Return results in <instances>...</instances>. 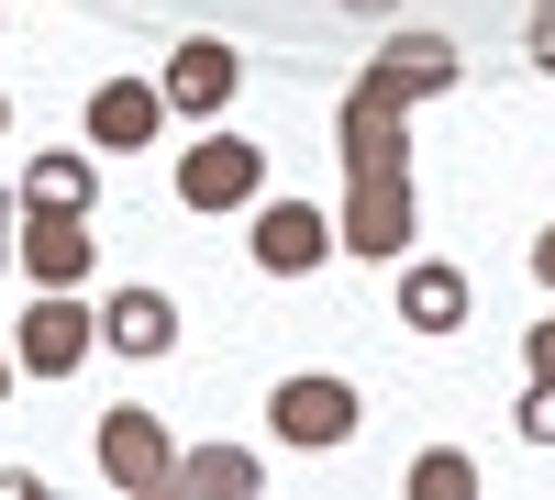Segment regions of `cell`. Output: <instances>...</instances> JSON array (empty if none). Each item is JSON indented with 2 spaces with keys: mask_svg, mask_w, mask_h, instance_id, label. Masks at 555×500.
Segmentation results:
<instances>
[{
  "mask_svg": "<svg viewBox=\"0 0 555 500\" xmlns=\"http://www.w3.org/2000/svg\"><path fill=\"white\" fill-rule=\"evenodd\" d=\"M178 489H222V500H256V489H267V467L245 457V445H190V457H178Z\"/></svg>",
  "mask_w": 555,
  "mask_h": 500,
  "instance_id": "4fadbf2b",
  "label": "cell"
},
{
  "mask_svg": "<svg viewBox=\"0 0 555 500\" xmlns=\"http://www.w3.org/2000/svg\"><path fill=\"white\" fill-rule=\"evenodd\" d=\"M12 379H23V368H12V345H0V400H12Z\"/></svg>",
  "mask_w": 555,
  "mask_h": 500,
  "instance_id": "44dd1931",
  "label": "cell"
},
{
  "mask_svg": "<svg viewBox=\"0 0 555 500\" xmlns=\"http://www.w3.org/2000/svg\"><path fill=\"white\" fill-rule=\"evenodd\" d=\"M512 423H522V445H555V379L522 389V412H512Z\"/></svg>",
  "mask_w": 555,
  "mask_h": 500,
  "instance_id": "9a60e30c",
  "label": "cell"
},
{
  "mask_svg": "<svg viewBox=\"0 0 555 500\" xmlns=\"http://www.w3.org/2000/svg\"><path fill=\"white\" fill-rule=\"evenodd\" d=\"M455 89V44L444 34H400L356 67L334 145H345V256H411V112Z\"/></svg>",
  "mask_w": 555,
  "mask_h": 500,
  "instance_id": "6da1fadb",
  "label": "cell"
},
{
  "mask_svg": "<svg viewBox=\"0 0 555 500\" xmlns=\"http://www.w3.org/2000/svg\"><path fill=\"white\" fill-rule=\"evenodd\" d=\"M533 279L555 290V222H544V234H533Z\"/></svg>",
  "mask_w": 555,
  "mask_h": 500,
  "instance_id": "d6986e66",
  "label": "cell"
},
{
  "mask_svg": "<svg viewBox=\"0 0 555 500\" xmlns=\"http://www.w3.org/2000/svg\"><path fill=\"white\" fill-rule=\"evenodd\" d=\"M345 12H366V23H378V12H400V0H345Z\"/></svg>",
  "mask_w": 555,
  "mask_h": 500,
  "instance_id": "ffe728a7",
  "label": "cell"
},
{
  "mask_svg": "<svg viewBox=\"0 0 555 500\" xmlns=\"http://www.w3.org/2000/svg\"><path fill=\"white\" fill-rule=\"evenodd\" d=\"M101 345H112V356H167V345H178V300H167V290H145V279H133V290H112Z\"/></svg>",
  "mask_w": 555,
  "mask_h": 500,
  "instance_id": "8fae6325",
  "label": "cell"
},
{
  "mask_svg": "<svg viewBox=\"0 0 555 500\" xmlns=\"http://www.w3.org/2000/svg\"><path fill=\"white\" fill-rule=\"evenodd\" d=\"M156 123H167V89L156 78H101V89H89V145L133 156V145H156Z\"/></svg>",
  "mask_w": 555,
  "mask_h": 500,
  "instance_id": "9c48e42d",
  "label": "cell"
},
{
  "mask_svg": "<svg viewBox=\"0 0 555 500\" xmlns=\"http://www.w3.org/2000/svg\"><path fill=\"white\" fill-rule=\"evenodd\" d=\"M533 12H555V0H533Z\"/></svg>",
  "mask_w": 555,
  "mask_h": 500,
  "instance_id": "603a6c76",
  "label": "cell"
},
{
  "mask_svg": "<svg viewBox=\"0 0 555 500\" xmlns=\"http://www.w3.org/2000/svg\"><path fill=\"white\" fill-rule=\"evenodd\" d=\"M356 412H366V400H356V379H334V368H300V379L267 389V434H278V445H311V457H322V445H345Z\"/></svg>",
  "mask_w": 555,
  "mask_h": 500,
  "instance_id": "5b68a950",
  "label": "cell"
},
{
  "mask_svg": "<svg viewBox=\"0 0 555 500\" xmlns=\"http://www.w3.org/2000/svg\"><path fill=\"white\" fill-rule=\"evenodd\" d=\"M522 356H533V379H555V323H533V334H522Z\"/></svg>",
  "mask_w": 555,
  "mask_h": 500,
  "instance_id": "e0dca14e",
  "label": "cell"
},
{
  "mask_svg": "<svg viewBox=\"0 0 555 500\" xmlns=\"http://www.w3.org/2000/svg\"><path fill=\"white\" fill-rule=\"evenodd\" d=\"M101 478L122 500H167L178 489V445H167V423L145 412V400H112L101 412Z\"/></svg>",
  "mask_w": 555,
  "mask_h": 500,
  "instance_id": "3957f363",
  "label": "cell"
},
{
  "mask_svg": "<svg viewBox=\"0 0 555 500\" xmlns=\"http://www.w3.org/2000/svg\"><path fill=\"white\" fill-rule=\"evenodd\" d=\"M533 67L555 78V12H533Z\"/></svg>",
  "mask_w": 555,
  "mask_h": 500,
  "instance_id": "ac0fdd59",
  "label": "cell"
},
{
  "mask_svg": "<svg viewBox=\"0 0 555 500\" xmlns=\"http://www.w3.org/2000/svg\"><path fill=\"white\" fill-rule=\"evenodd\" d=\"M0 133H12V89H0Z\"/></svg>",
  "mask_w": 555,
  "mask_h": 500,
  "instance_id": "7402d4cb",
  "label": "cell"
},
{
  "mask_svg": "<svg viewBox=\"0 0 555 500\" xmlns=\"http://www.w3.org/2000/svg\"><path fill=\"white\" fill-rule=\"evenodd\" d=\"M178 201L190 211H256L267 201V145L256 133H201V145H178Z\"/></svg>",
  "mask_w": 555,
  "mask_h": 500,
  "instance_id": "7a4b0ae2",
  "label": "cell"
},
{
  "mask_svg": "<svg viewBox=\"0 0 555 500\" xmlns=\"http://www.w3.org/2000/svg\"><path fill=\"white\" fill-rule=\"evenodd\" d=\"M12 245H23V190H0V267H12Z\"/></svg>",
  "mask_w": 555,
  "mask_h": 500,
  "instance_id": "2e32d148",
  "label": "cell"
},
{
  "mask_svg": "<svg viewBox=\"0 0 555 500\" xmlns=\"http://www.w3.org/2000/svg\"><path fill=\"white\" fill-rule=\"evenodd\" d=\"M467 311H478L467 267H444V256H400V323H411V334H455Z\"/></svg>",
  "mask_w": 555,
  "mask_h": 500,
  "instance_id": "30bf717a",
  "label": "cell"
},
{
  "mask_svg": "<svg viewBox=\"0 0 555 500\" xmlns=\"http://www.w3.org/2000/svg\"><path fill=\"white\" fill-rule=\"evenodd\" d=\"M167 112H190V123H222V112H234V89H245V56H234V44H222V34H190V44H178V56H167Z\"/></svg>",
  "mask_w": 555,
  "mask_h": 500,
  "instance_id": "8992f818",
  "label": "cell"
},
{
  "mask_svg": "<svg viewBox=\"0 0 555 500\" xmlns=\"http://www.w3.org/2000/svg\"><path fill=\"white\" fill-rule=\"evenodd\" d=\"M89 201H101V156L56 145V156H34V167H23V211H89Z\"/></svg>",
  "mask_w": 555,
  "mask_h": 500,
  "instance_id": "7c38bea8",
  "label": "cell"
},
{
  "mask_svg": "<svg viewBox=\"0 0 555 500\" xmlns=\"http://www.w3.org/2000/svg\"><path fill=\"white\" fill-rule=\"evenodd\" d=\"M334 245H345V222H322L311 201H256V267L267 279H311Z\"/></svg>",
  "mask_w": 555,
  "mask_h": 500,
  "instance_id": "52a82bcc",
  "label": "cell"
},
{
  "mask_svg": "<svg viewBox=\"0 0 555 500\" xmlns=\"http://www.w3.org/2000/svg\"><path fill=\"white\" fill-rule=\"evenodd\" d=\"M12 267L34 290H78L89 267H101V245H89V211H23V245H12Z\"/></svg>",
  "mask_w": 555,
  "mask_h": 500,
  "instance_id": "ba28073f",
  "label": "cell"
},
{
  "mask_svg": "<svg viewBox=\"0 0 555 500\" xmlns=\"http://www.w3.org/2000/svg\"><path fill=\"white\" fill-rule=\"evenodd\" d=\"M89 345H101V311H89L78 290H34L23 334H12V368H23V379H78Z\"/></svg>",
  "mask_w": 555,
  "mask_h": 500,
  "instance_id": "277c9868",
  "label": "cell"
},
{
  "mask_svg": "<svg viewBox=\"0 0 555 500\" xmlns=\"http://www.w3.org/2000/svg\"><path fill=\"white\" fill-rule=\"evenodd\" d=\"M455 489L478 500V457L467 445H423V457H411V500H455Z\"/></svg>",
  "mask_w": 555,
  "mask_h": 500,
  "instance_id": "5bb4252c",
  "label": "cell"
}]
</instances>
